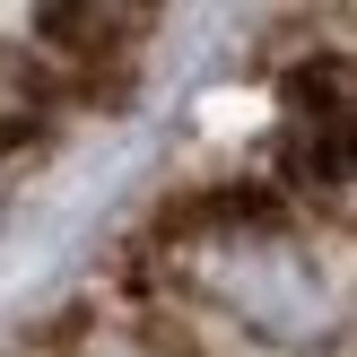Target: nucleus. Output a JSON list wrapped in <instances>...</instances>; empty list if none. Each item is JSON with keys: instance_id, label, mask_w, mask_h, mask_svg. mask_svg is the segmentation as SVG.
Instances as JSON below:
<instances>
[{"instance_id": "nucleus-1", "label": "nucleus", "mask_w": 357, "mask_h": 357, "mask_svg": "<svg viewBox=\"0 0 357 357\" xmlns=\"http://www.w3.org/2000/svg\"><path fill=\"white\" fill-rule=\"evenodd\" d=\"M149 271L166 279L174 305L218 314L271 357H323L349 331V296L331 271L323 236L271 192H201L183 201L149 244Z\"/></svg>"}, {"instance_id": "nucleus-2", "label": "nucleus", "mask_w": 357, "mask_h": 357, "mask_svg": "<svg viewBox=\"0 0 357 357\" xmlns=\"http://www.w3.org/2000/svg\"><path fill=\"white\" fill-rule=\"evenodd\" d=\"M357 183V96H349V52L296 61L279 87V183H261L296 218H349Z\"/></svg>"}, {"instance_id": "nucleus-3", "label": "nucleus", "mask_w": 357, "mask_h": 357, "mask_svg": "<svg viewBox=\"0 0 357 357\" xmlns=\"http://www.w3.org/2000/svg\"><path fill=\"white\" fill-rule=\"evenodd\" d=\"M139 35H149V17L139 9H96V0H70V9H44L35 17V61L61 79V96H96L105 79L122 87V70L139 61Z\"/></svg>"}, {"instance_id": "nucleus-4", "label": "nucleus", "mask_w": 357, "mask_h": 357, "mask_svg": "<svg viewBox=\"0 0 357 357\" xmlns=\"http://www.w3.org/2000/svg\"><path fill=\"white\" fill-rule=\"evenodd\" d=\"M61 79H52L44 61H35V44L26 35H0V166L9 157H26L35 139L61 122Z\"/></svg>"}]
</instances>
